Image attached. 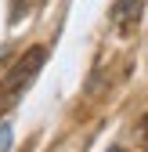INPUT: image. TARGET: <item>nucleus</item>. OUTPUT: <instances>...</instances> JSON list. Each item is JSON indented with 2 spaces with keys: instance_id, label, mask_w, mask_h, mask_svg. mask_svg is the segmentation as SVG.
<instances>
[{
  "instance_id": "1",
  "label": "nucleus",
  "mask_w": 148,
  "mask_h": 152,
  "mask_svg": "<svg viewBox=\"0 0 148 152\" xmlns=\"http://www.w3.org/2000/svg\"><path fill=\"white\" fill-rule=\"evenodd\" d=\"M44 62H47V47H40V44L29 47L22 58H18V62L7 69V76L0 80V102H4V105L18 102V98H22V91L33 83V76L40 72V65H44Z\"/></svg>"
},
{
  "instance_id": "2",
  "label": "nucleus",
  "mask_w": 148,
  "mask_h": 152,
  "mask_svg": "<svg viewBox=\"0 0 148 152\" xmlns=\"http://www.w3.org/2000/svg\"><path fill=\"white\" fill-rule=\"evenodd\" d=\"M141 7H144V0H116L112 4V26L119 33H134L137 18H141Z\"/></svg>"
},
{
  "instance_id": "3",
  "label": "nucleus",
  "mask_w": 148,
  "mask_h": 152,
  "mask_svg": "<svg viewBox=\"0 0 148 152\" xmlns=\"http://www.w3.org/2000/svg\"><path fill=\"white\" fill-rule=\"evenodd\" d=\"M36 4H40V0H11V15H7V18H11V22H22Z\"/></svg>"
},
{
  "instance_id": "4",
  "label": "nucleus",
  "mask_w": 148,
  "mask_h": 152,
  "mask_svg": "<svg viewBox=\"0 0 148 152\" xmlns=\"http://www.w3.org/2000/svg\"><path fill=\"white\" fill-rule=\"evenodd\" d=\"M11 148V120H0V152Z\"/></svg>"
},
{
  "instance_id": "5",
  "label": "nucleus",
  "mask_w": 148,
  "mask_h": 152,
  "mask_svg": "<svg viewBox=\"0 0 148 152\" xmlns=\"http://www.w3.org/2000/svg\"><path fill=\"white\" fill-rule=\"evenodd\" d=\"M141 145H144V148H148V116H144V120H141Z\"/></svg>"
},
{
  "instance_id": "6",
  "label": "nucleus",
  "mask_w": 148,
  "mask_h": 152,
  "mask_svg": "<svg viewBox=\"0 0 148 152\" xmlns=\"http://www.w3.org/2000/svg\"><path fill=\"white\" fill-rule=\"evenodd\" d=\"M108 152H126V148H119V145H112V148H108Z\"/></svg>"
}]
</instances>
